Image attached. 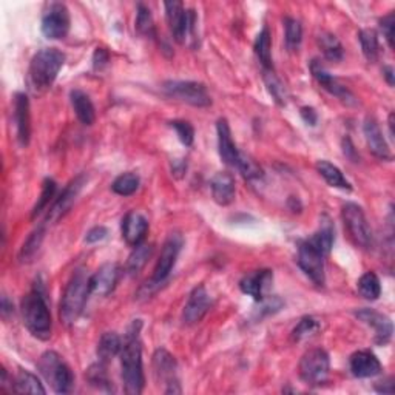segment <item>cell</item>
<instances>
[{"label": "cell", "mask_w": 395, "mask_h": 395, "mask_svg": "<svg viewBox=\"0 0 395 395\" xmlns=\"http://www.w3.org/2000/svg\"><path fill=\"white\" fill-rule=\"evenodd\" d=\"M142 328L141 320H136L130 326L126 342L121 351V367H122V381L126 392L130 395H140L144 391L145 377L142 366V343L140 332Z\"/></svg>", "instance_id": "1"}, {"label": "cell", "mask_w": 395, "mask_h": 395, "mask_svg": "<svg viewBox=\"0 0 395 395\" xmlns=\"http://www.w3.org/2000/svg\"><path fill=\"white\" fill-rule=\"evenodd\" d=\"M22 318L25 328L30 330L33 337L47 342L51 337V314L45 300L42 283L37 281L28 294L22 300Z\"/></svg>", "instance_id": "2"}, {"label": "cell", "mask_w": 395, "mask_h": 395, "mask_svg": "<svg viewBox=\"0 0 395 395\" xmlns=\"http://www.w3.org/2000/svg\"><path fill=\"white\" fill-rule=\"evenodd\" d=\"M65 64V54L58 48H42L31 59L28 68V82L31 90L36 93L47 92L54 81H56L59 72Z\"/></svg>", "instance_id": "3"}, {"label": "cell", "mask_w": 395, "mask_h": 395, "mask_svg": "<svg viewBox=\"0 0 395 395\" xmlns=\"http://www.w3.org/2000/svg\"><path fill=\"white\" fill-rule=\"evenodd\" d=\"M90 295V276L85 269H76L67 287L62 294L59 317L65 326H72L79 320L84 312L87 298Z\"/></svg>", "instance_id": "4"}, {"label": "cell", "mask_w": 395, "mask_h": 395, "mask_svg": "<svg viewBox=\"0 0 395 395\" xmlns=\"http://www.w3.org/2000/svg\"><path fill=\"white\" fill-rule=\"evenodd\" d=\"M39 372L51 385L56 394H70L74 386V376L64 358L58 352L47 351L39 358Z\"/></svg>", "instance_id": "5"}, {"label": "cell", "mask_w": 395, "mask_h": 395, "mask_svg": "<svg viewBox=\"0 0 395 395\" xmlns=\"http://www.w3.org/2000/svg\"><path fill=\"white\" fill-rule=\"evenodd\" d=\"M162 92L169 98L189 103L192 107L205 108L212 103L207 88L201 82L193 81H165Z\"/></svg>", "instance_id": "6"}, {"label": "cell", "mask_w": 395, "mask_h": 395, "mask_svg": "<svg viewBox=\"0 0 395 395\" xmlns=\"http://www.w3.org/2000/svg\"><path fill=\"white\" fill-rule=\"evenodd\" d=\"M183 237L179 233H170L169 238L165 239L161 255H159V260L155 266L153 275H151L150 281H147L145 287L147 289H156L165 283V280L169 278L173 267L176 264V260L179 256V252L183 249Z\"/></svg>", "instance_id": "7"}, {"label": "cell", "mask_w": 395, "mask_h": 395, "mask_svg": "<svg viewBox=\"0 0 395 395\" xmlns=\"http://www.w3.org/2000/svg\"><path fill=\"white\" fill-rule=\"evenodd\" d=\"M342 218L353 244L369 249L372 246V230L362 207L355 203H346L342 209Z\"/></svg>", "instance_id": "8"}, {"label": "cell", "mask_w": 395, "mask_h": 395, "mask_svg": "<svg viewBox=\"0 0 395 395\" xmlns=\"http://www.w3.org/2000/svg\"><path fill=\"white\" fill-rule=\"evenodd\" d=\"M330 371L329 353L324 349H310L300 362V377L310 386H321L328 381Z\"/></svg>", "instance_id": "9"}, {"label": "cell", "mask_w": 395, "mask_h": 395, "mask_svg": "<svg viewBox=\"0 0 395 395\" xmlns=\"http://www.w3.org/2000/svg\"><path fill=\"white\" fill-rule=\"evenodd\" d=\"M165 16L173 34V39L178 44H184L189 34L195 30L196 15L193 10H185L181 2H165Z\"/></svg>", "instance_id": "10"}, {"label": "cell", "mask_w": 395, "mask_h": 395, "mask_svg": "<svg viewBox=\"0 0 395 395\" xmlns=\"http://www.w3.org/2000/svg\"><path fill=\"white\" fill-rule=\"evenodd\" d=\"M324 260L326 255L318 251L309 239H304L300 242V246H298V258H296L298 266H300L303 272L314 281V284L320 287L324 286L326 281Z\"/></svg>", "instance_id": "11"}, {"label": "cell", "mask_w": 395, "mask_h": 395, "mask_svg": "<svg viewBox=\"0 0 395 395\" xmlns=\"http://www.w3.org/2000/svg\"><path fill=\"white\" fill-rule=\"evenodd\" d=\"M70 11L67 6L64 3L53 2L48 3L47 10L44 11L40 30L47 39L59 40L67 37L68 31H70Z\"/></svg>", "instance_id": "12"}, {"label": "cell", "mask_w": 395, "mask_h": 395, "mask_svg": "<svg viewBox=\"0 0 395 395\" xmlns=\"http://www.w3.org/2000/svg\"><path fill=\"white\" fill-rule=\"evenodd\" d=\"M310 73L312 76H314L318 84H320L326 92H329L332 96H335V98L343 101L344 103H348V106L357 103L355 96L352 94L351 90L348 87H344L337 78H334V76L326 70V68L317 59L310 62Z\"/></svg>", "instance_id": "13"}, {"label": "cell", "mask_w": 395, "mask_h": 395, "mask_svg": "<svg viewBox=\"0 0 395 395\" xmlns=\"http://www.w3.org/2000/svg\"><path fill=\"white\" fill-rule=\"evenodd\" d=\"M153 367L155 376L159 381H164L167 385L165 394H179V381L176 378V360L170 352L165 349H158L153 355Z\"/></svg>", "instance_id": "14"}, {"label": "cell", "mask_w": 395, "mask_h": 395, "mask_svg": "<svg viewBox=\"0 0 395 395\" xmlns=\"http://www.w3.org/2000/svg\"><path fill=\"white\" fill-rule=\"evenodd\" d=\"M355 317L360 321L373 329V342L380 346H386L391 342L394 334L392 321L386 315L373 309H362L355 312Z\"/></svg>", "instance_id": "15"}, {"label": "cell", "mask_w": 395, "mask_h": 395, "mask_svg": "<svg viewBox=\"0 0 395 395\" xmlns=\"http://www.w3.org/2000/svg\"><path fill=\"white\" fill-rule=\"evenodd\" d=\"M84 184H85V176L81 175L78 178H74L73 181L65 187L64 192H62L60 195L58 196V199L54 201V204L51 205V209L48 210L45 224L56 223L58 219H60L68 210H70V207L73 205L76 198H78V195L81 193Z\"/></svg>", "instance_id": "16"}, {"label": "cell", "mask_w": 395, "mask_h": 395, "mask_svg": "<svg viewBox=\"0 0 395 395\" xmlns=\"http://www.w3.org/2000/svg\"><path fill=\"white\" fill-rule=\"evenodd\" d=\"M212 308V298L207 292V289L199 284L192 290L189 300L185 303L183 312V320L185 324H196L207 315V312Z\"/></svg>", "instance_id": "17"}, {"label": "cell", "mask_w": 395, "mask_h": 395, "mask_svg": "<svg viewBox=\"0 0 395 395\" xmlns=\"http://www.w3.org/2000/svg\"><path fill=\"white\" fill-rule=\"evenodd\" d=\"M121 270L116 262H106L102 264L96 274L90 276V294L98 296H107L115 290L117 281H119Z\"/></svg>", "instance_id": "18"}, {"label": "cell", "mask_w": 395, "mask_h": 395, "mask_svg": "<svg viewBox=\"0 0 395 395\" xmlns=\"http://www.w3.org/2000/svg\"><path fill=\"white\" fill-rule=\"evenodd\" d=\"M122 238L131 247H136L144 242L149 233V219L140 212H128L121 224Z\"/></svg>", "instance_id": "19"}, {"label": "cell", "mask_w": 395, "mask_h": 395, "mask_svg": "<svg viewBox=\"0 0 395 395\" xmlns=\"http://www.w3.org/2000/svg\"><path fill=\"white\" fill-rule=\"evenodd\" d=\"M274 281V274L269 269L255 270V272L246 275L239 281V289L242 294L252 296L255 301H264L266 290Z\"/></svg>", "instance_id": "20"}, {"label": "cell", "mask_w": 395, "mask_h": 395, "mask_svg": "<svg viewBox=\"0 0 395 395\" xmlns=\"http://www.w3.org/2000/svg\"><path fill=\"white\" fill-rule=\"evenodd\" d=\"M15 124L17 131V141L22 147L30 144L31 137V116L30 99L25 93H16L15 96Z\"/></svg>", "instance_id": "21"}, {"label": "cell", "mask_w": 395, "mask_h": 395, "mask_svg": "<svg viewBox=\"0 0 395 395\" xmlns=\"http://www.w3.org/2000/svg\"><path fill=\"white\" fill-rule=\"evenodd\" d=\"M363 133L371 153L378 159H383V161H391L392 153L389 150V145H387L383 131H381L378 122L373 119V117H366L363 124Z\"/></svg>", "instance_id": "22"}, {"label": "cell", "mask_w": 395, "mask_h": 395, "mask_svg": "<svg viewBox=\"0 0 395 395\" xmlns=\"http://www.w3.org/2000/svg\"><path fill=\"white\" fill-rule=\"evenodd\" d=\"M349 366L351 372L357 378H371L380 376L381 369H383L380 360L376 357V353H372L371 351H358L352 353Z\"/></svg>", "instance_id": "23"}, {"label": "cell", "mask_w": 395, "mask_h": 395, "mask_svg": "<svg viewBox=\"0 0 395 395\" xmlns=\"http://www.w3.org/2000/svg\"><path fill=\"white\" fill-rule=\"evenodd\" d=\"M217 133H218V150L221 159H223L224 164L230 165V167H237L241 158V151L237 149V145H235L232 140V131L227 119L218 121Z\"/></svg>", "instance_id": "24"}, {"label": "cell", "mask_w": 395, "mask_h": 395, "mask_svg": "<svg viewBox=\"0 0 395 395\" xmlns=\"http://www.w3.org/2000/svg\"><path fill=\"white\" fill-rule=\"evenodd\" d=\"M210 190L215 203L223 207L230 205L235 201V195H237L235 178L228 171L217 173L210 181Z\"/></svg>", "instance_id": "25"}, {"label": "cell", "mask_w": 395, "mask_h": 395, "mask_svg": "<svg viewBox=\"0 0 395 395\" xmlns=\"http://www.w3.org/2000/svg\"><path fill=\"white\" fill-rule=\"evenodd\" d=\"M70 101L78 119L84 126H93L96 121V110L90 96L82 92V90H73L70 93Z\"/></svg>", "instance_id": "26"}, {"label": "cell", "mask_w": 395, "mask_h": 395, "mask_svg": "<svg viewBox=\"0 0 395 395\" xmlns=\"http://www.w3.org/2000/svg\"><path fill=\"white\" fill-rule=\"evenodd\" d=\"M317 171L324 178V181L328 183L330 187H335V189H342V190H352V185L344 178L343 171L339 170L337 165H334L326 159H321V161L317 162Z\"/></svg>", "instance_id": "27"}, {"label": "cell", "mask_w": 395, "mask_h": 395, "mask_svg": "<svg viewBox=\"0 0 395 395\" xmlns=\"http://www.w3.org/2000/svg\"><path fill=\"white\" fill-rule=\"evenodd\" d=\"M122 351V339L121 337L116 334V332H106L98 343V360L102 363H108L110 360H113L117 353H121Z\"/></svg>", "instance_id": "28"}, {"label": "cell", "mask_w": 395, "mask_h": 395, "mask_svg": "<svg viewBox=\"0 0 395 395\" xmlns=\"http://www.w3.org/2000/svg\"><path fill=\"white\" fill-rule=\"evenodd\" d=\"M255 54L260 59L264 70H274L272 64V34H270L267 26L260 31L255 40Z\"/></svg>", "instance_id": "29"}, {"label": "cell", "mask_w": 395, "mask_h": 395, "mask_svg": "<svg viewBox=\"0 0 395 395\" xmlns=\"http://www.w3.org/2000/svg\"><path fill=\"white\" fill-rule=\"evenodd\" d=\"M17 394H47V389L34 373L20 369L12 383V389Z\"/></svg>", "instance_id": "30"}, {"label": "cell", "mask_w": 395, "mask_h": 395, "mask_svg": "<svg viewBox=\"0 0 395 395\" xmlns=\"http://www.w3.org/2000/svg\"><path fill=\"white\" fill-rule=\"evenodd\" d=\"M45 227L47 224L39 226L36 230L30 233V237L26 238L24 242V246L20 247L19 252V261L20 262H31L34 260V256L37 255L40 246H42L44 238H45Z\"/></svg>", "instance_id": "31"}, {"label": "cell", "mask_w": 395, "mask_h": 395, "mask_svg": "<svg viewBox=\"0 0 395 395\" xmlns=\"http://www.w3.org/2000/svg\"><path fill=\"white\" fill-rule=\"evenodd\" d=\"M318 45H320L321 51L324 54V58L329 62H342L344 51L343 45L339 42L335 34L324 31L318 36Z\"/></svg>", "instance_id": "32"}, {"label": "cell", "mask_w": 395, "mask_h": 395, "mask_svg": "<svg viewBox=\"0 0 395 395\" xmlns=\"http://www.w3.org/2000/svg\"><path fill=\"white\" fill-rule=\"evenodd\" d=\"M308 239L318 249V251L323 252L326 256H328L330 253L332 246H334V241H335L334 227H332L330 221L326 218V221L321 224V227L318 228V230Z\"/></svg>", "instance_id": "33"}, {"label": "cell", "mask_w": 395, "mask_h": 395, "mask_svg": "<svg viewBox=\"0 0 395 395\" xmlns=\"http://www.w3.org/2000/svg\"><path fill=\"white\" fill-rule=\"evenodd\" d=\"M151 253H153V246L151 244H140L133 249V252L130 253L128 260H127V272L130 275H136L140 274L141 270L144 269V266L147 264V261L150 260Z\"/></svg>", "instance_id": "34"}, {"label": "cell", "mask_w": 395, "mask_h": 395, "mask_svg": "<svg viewBox=\"0 0 395 395\" xmlns=\"http://www.w3.org/2000/svg\"><path fill=\"white\" fill-rule=\"evenodd\" d=\"M358 294L362 295L364 300L376 301L378 300V296L381 294V284L380 278L373 272H366L364 275L360 276V280L357 283Z\"/></svg>", "instance_id": "35"}, {"label": "cell", "mask_w": 395, "mask_h": 395, "mask_svg": "<svg viewBox=\"0 0 395 395\" xmlns=\"http://www.w3.org/2000/svg\"><path fill=\"white\" fill-rule=\"evenodd\" d=\"M303 40V26L300 20L294 17L284 19V42L289 51H298Z\"/></svg>", "instance_id": "36"}, {"label": "cell", "mask_w": 395, "mask_h": 395, "mask_svg": "<svg viewBox=\"0 0 395 395\" xmlns=\"http://www.w3.org/2000/svg\"><path fill=\"white\" fill-rule=\"evenodd\" d=\"M358 39H360V45H362L364 58L369 62H377L378 53H380L377 31L372 28L362 30L358 33Z\"/></svg>", "instance_id": "37"}, {"label": "cell", "mask_w": 395, "mask_h": 395, "mask_svg": "<svg viewBox=\"0 0 395 395\" xmlns=\"http://www.w3.org/2000/svg\"><path fill=\"white\" fill-rule=\"evenodd\" d=\"M140 176H137L136 173L127 171L115 179L112 184V190L119 196H131L140 189Z\"/></svg>", "instance_id": "38"}, {"label": "cell", "mask_w": 395, "mask_h": 395, "mask_svg": "<svg viewBox=\"0 0 395 395\" xmlns=\"http://www.w3.org/2000/svg\"><path fill=\"white\" fill-rule=\"evenodd\" d=\"M262 79H264L267 92L270 93V96H272L274 101L281 107L286 106L287 103L286 87H284V84L280 81L278 76L274 73V70H264V73H262Z\"/></svg>", "instance_id": "39"}, {"label": "cell", "mask_w": 395, "mask_h": 395, "mask_svg": "<svg viewBox=\"0 0 395 395\" xmlns=\"http://www.w3.org/2000/svg\"><path fill=\"white\" fill-rule=\"evenodd\" d=\"M87 378L90 381V385L96 386L101 391H112V381L108 378L107 373V363L98 362L88 367L87 371Z\"/></svg>", "instance_id": "40"}, {"label": "cell", "mask_w": 395, "mask_h": 395, "mask_svg": "<svg viewBox=\"0 0 395 395\" xmlns=\"http://www.w3.org/2000/svg\"><path fill=\"white\" fill-rule=\"evenodd\" d=\"M56 190H58V184L54 179L51 178H47L44 184H42V193H40V196L37 199V203L36 205L33 207V212H31V218H37L40 213H42L48 205H50V203L53 201L54 195H56Z\"/></svg>", "instance_id": "41"}, {"label": "cell", "mask_w": 395, "mask_h": 395, "mask_svg": "<svg viewBox=\"0 0 395 395\" xmlns=\"http://www.w3.org/2000/svg\"><path fill=\"white\" fill-rule=\"evenodd\" d=\"M136 31L145 37L155 36V22L153 16H151L150 10L147 6L140 3L137 5V15H136Z\"/></svg>", "instance_id": "42"}, {"label": "cell", "mask_w": 395, "mask_h": 395, "mask_svg": "<svg viewBox=\"0 0 395 395\" xmlns=\"http://www.w3.org/2000/svg\"><path fill=\"white\" fill-rule=\"evenodd\" d=\"M318 329H320V323L314 317H303L292 330V339L294 342H301V339L315 334Z\"/></svg>", "instance_id": "43"}, {"label": "cell", "mask_w": 395, "mask_h": 395, "mask_svg": "<svg viewBox=\"0 0 395 395\" xmlns=\"http://www.w3.org/2000/svg\"><path fill=\"white\" fill-rule=\"evenodd\" d=\"M237 167L239 169V171L242 173V176H244L247 181H255V179L262 178V169L253 161L252 158L246 156L244 153H241L239 162H238Z\"/></svg>", "instance_id": "44"}, {"label": "cell", "mask_w": 395, "mask_h": 395, "mask_svg": "<svg viewBox=\"0 0 395 395\" xmlns=\"http://www.w3.org/2000/svg\"><path fill=\"white\" fill-rule=\"evenodd\" d=\"M170 127L175 128L179 141H181L185 147H190L193 141H195V128H193L190 122L176 119V121L170 122Z\"/></svg>", "instance_id": "45"}, {"label": "cell", "mask_w": 395, "mask_h": 395, "mask_svg": "<svg viewBox=\"0 0 395 395\" xmlns=\"http://www.w3.org/2000/svg\"><path fill=\"white\" fill-rule=\"evenodd\" d=\"M380 30L383 33L389 48H394V34H395V15L391 11L389 15L380 19Z\"/></svg>", "instance_id": "46"}, {"label": "cell", "mask_w": 395, "mask_h": 395, "mask_svg": "<svg viewBox=\"0 0 395 395\" xmlns=\"http://www.w3.org/2000/svg\"><path fill=\"white\" fill-rule=\"evenodd\" d=\"M108 235V230L103 226H96L93 228H90L85 235V242L87 244H94V242H99L102 239H106Z\"/></svg>", "instance_id": "47"}, {"label": "cell", "mask_w": 395, "mask_h": 395, "mask_svg": "<svg viewBox=\"0 0 395 395\" xmlns=\"http://www.w3.org/2000/svg\"><path fill=\"white\" fill-rule=\"evenodd\" d=\"M110 60V54L106 48H96L93 54V68L94 70H102L103 67H107Z\"/></svg>", "instance_id": "48"}, {"label": "cell", "mask_w": 395, "mask_h": 395, "mask_svg": "<svg viewBox=\"0 0 395 395\" xmlns=\"http://www.w3.org/2000/svg\"><path fill=\"white\" fill-rule=\"evenodd\" d=\"M300 115L303 117V121L308 124V126H317L318 122V115L312 107H301Z\"/></svg>", "instance_id": "49"}, {"label": "cell", "mask_w": 395, "mask_h": 395, "mask_svg": "<svg viewBox=\"0 0 395 395\" xmlns=\"http://www.w3.org/2000/svg\"><path fill=\"white\" fill-rule=\"evenodd\" d=\"M376 391H377V392H383V394H392V392H394V383H392V380L381 381V385H377V386H376Z\"/></svg>", "instance_id": "50"}, {"label": "cell", "mask_w": 395, "mask_h": 395, "mask_svg": "<svg viewBox=\"0 0 395 395\" xmlns=\"http://www.w3.org/2000/svg\"><path fill=\"white\" fill-rule=\"evenodd\" d=\"M12 312H15L12 310V303H10L6 295H3V298H2V315H3V318H8V315L12 314Z\"/></svg>", "instance_id": "51"}, {"label": "cell", "mask_w": 395, "mask_h": 395, "mask_svg": "<svg viewBox=\"0 0 395 395\" xmlns=\"http://www.w3.org/2000/svg\"><path fill=\"white\" fill-rule=\"evenodd\" d=\"M353 153H355V150H353V145H352L349 137H346V140H344V155L349 156L351 159H353V161H357L355 156H353Z\"/></svg>", "instance_id": "52"}, {"label": "cell", "mask_w": 395, "mask_h": 395, "mask_svg": "<svg viewBox=\"0 0 395 395\" xmlns=\"http://www.w3.org/2000/svg\"><path fill=\"white\" fill-rule=\"evenodd\" d=\"M383 76H385V79L387 84H389L391 87H394V68L389 67V65H386L383 68Z\"/></svg>", "instance_id": "53"}, {"label": "cell", "mask_w": 395, "mask_h": 395, "mask_svg": "<svg viewBox=\"0 0 395 395\" xmlns=\"http://www.w3.org/2000/svg\"><path fill=\"white\" fill-rule=\"evenodd\" d=\"M387 124H389V130H391V136L394 137V113H391V115H389V122H387Z\"/></svg>", "instance_id": "54"}]
</instances>
